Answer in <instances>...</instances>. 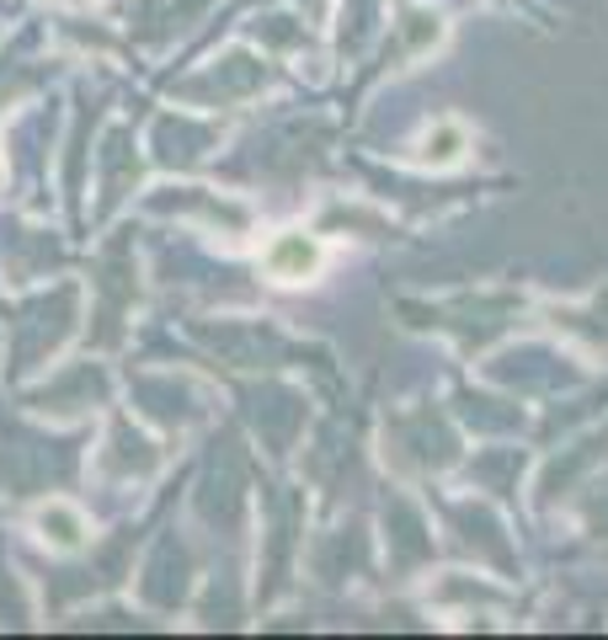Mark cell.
Here are the masks:
<instances>
[{"label":"cell","instance_id":"1","mask_svg":"<svg viewBox=\"0 0 608 640\" xmlns=\"http://www.w3.org/2000/svg\"><path fill=\"white\" fill-rule=\"evenodd\" d=\"M268 273L277 283H304V277L321 273V245L310 241V235H277L268 245Z\"/></svg>","mask_w":608,"mask_h":640},{"label":"cell","instance_id":"2","mask_svg":"<svg viewBox=\"0 0 608 640\" xmlns=\"http://www.w3.org/2000/svg\"><path fill=\"white\" fill-rule=\"evenodd\" d=\"M43 534H49V539H54V545H81V518H75V513H70V507H43Z\"/></svg>","mask_w":608,"mask_h":640}]
</instances>
